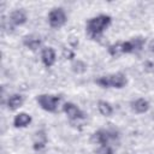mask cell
I'll use <instances>...</instances> for the list:
<instances>
[{"instance_id":"6da1fadb","label":"cell","mask_w":154,"mask_h":154,"mask_svg":"<svg viewBox=\"0 0 154 154\" xmlns=\"http://www.w3.org/2000/svg\"><path fill=\"white\" fill-rule=\"evenodd\" d=\"M111 24V17L100 14L90 18L87 22V32L93 40H100L105 29Z\"/></svg>"},{"instance_id":"7a4b0ae2","label":"cell","mask_w":154,"mask_h":154,"mask_svg":"<svg viewBox=\"0 0 154 154\" xmlns=\"http://www.w3.org/2000/svg\"><path fill=\"white\" fill-rule=\"evenodd\" d=\"M144 38L142 37H135L126 42H118L114 45H111L108 47V52L112 57H119L124 53H132L137 52L143 47Z\"/></svg>"},{"instance_id":"3957f363","label":"cell","mask_w":154,"mask_h":154,"mask_svg":"<svg viewBox=\"0 0 154 154\" xmlns=\"http://www.w3.org/2000/svg\"><path fill=\"white\" fill-rule=\"evenodd\" d=\"M126 77L123 73H113L102 76L97 79H95V83H97L101 87L105 88H123L126 84Z\"/></svg>"},{"instance_id":"277c9868","label":"cell","mask_w":154,"mask_h":154,"mask_svg":"<svg viewBox=\"0 0 154 154\" xmlns=\"http://www.w3.org/2000/svg\"><path fill=\"white\" fill-rule=\"evenodd\" d=\"M37 102L41 106L42 109L47 112H55L58 109V106L60 103L61 97L55 96V95H48V94H42L37 96Z\"/></svg>"},{"instance_id":"5b68a950","label":"cell","mask_w":154,"mask_h":154,"mask_svg":"<svg viewBox=\"0 0 154 154\" xmlns=\"http://www.w3.org/2000/svg\"><path fill=\"white\" fill-rule=\"evenodd\" d=\"M93 140L94 142H96L97 144L101 146H111V142L116 141L117 140V134L113 132V131H109V130H99L94 134L93 136Z\"/></svg>"},{"instance_id":"8992f818","label":"cell","mask_w":154,"mask_h":154,"mask_svg":"<svg viewBox=\"0 0 154 154\" xmlns=\"http://www.w3.org/2000/svg\"><path fill=\"white\" fill-rule=\"evenodd\" d=\"M48 22L52 28H60L66 23V14L63 8H53L48 14Z\"/></svg>"},{"instance_id":"52a82bcc","label":"cell","mask_w":154,"mask_h":154,"mask_svg":"<svg viewBox=\"0 0 154 154\" xmlns=\"http://www.w3.org/2000/svg\"><path fill=\"white\" fill-rule=\"evenodd\" d=\"M63 109L64 112L66 113V116L71 119V120H78V119H84V113L76 106L73 105L72 102H66L64 106H63Z\"/></svg>"},{"instance_id":"ba28073f","label":"cell","mask_w":154,"mask_h":154,"mask_svg":"<svg viewBox=\"0 0 154 154\" xmlns=\"http://www.w3.org/2000/svg\"><path fill=\"white\" fill-rule=\"evenodd\" d=\"M41 58H42V63L45 64V66L51 67V66L55 63V52H54V49L51 48V47L45 48V49L42 51Z\"/></svg>"},{"instance_id":"9c48e42d","label":"cell","mask_w":154,"mask_h":154,"mask_svg":"<svg viewBox=\"0 0 154 154\" xmlns=\"http://www.w3.org/2000/svg\"><path fill=\"white\" fill-rule=\"evenodd\" d=\"M8 20H10V23L13 24V25L24 24V23L26 22V14H25V12L22 11V10H16V11L11 12Z\"/></svg>"},{"instance_id":"30bf717a","label":"cell","mask_w":154,"mask_h":154,"mask_svg":"<svg viewBox=\"0 0 154 154\" xmlns=\"http://www.w3.org/2000/svg\"><path fill=\"white\" fill-rule=\"evenodd\" d=\"M31 122V117L28 113H18L13 119V125L16 128H25Z\"/></svg>"},{"instance_id":"8fae6325","label":"cell","mask_w":154,"mask_h":154,"mask_svg":"<svg viewBox=\"0 0 154 154\" xmlns=\"http://www.w3.org/2000/svg\"><path fill=\"white\" fill-rule=\"evenodd\" d=\"M131 108L136 113H144L149 109V103L144 99H137V100L131 102Z\"/></svg>"},{"instance_id":"7c38bea8","label":"cell","mask_w":154,"mask_h":154,"mask_svg":"<svg viewBox=\"0 0 154 154\" xmlns=\"http://www.w3.org/2000/svg\"><path fill=\"white\" fill-rule=\"evenodd\" d=\"M46 142H47L46 132H45L43 130L37 131V132L35 134V136H34V148H35L36 150H40V149H42V148L45 147Z\"/></svg>"},{"instance_id":"4fadbf2b","label":"cell","mask_w":154,"mask_h":154,"mask_svg":"<svg viewBox=\"0 0 154 154\" xmlns=\"http://www.w3.org/2000/svg\"><path fill=\"white\" fill-rule=\"evenodd\" d=\"M23 42H24V45L29 49L36 51L40 47V45H41V38L38 36H36V35H29V36H25L24 37V41Z\"/></svg>"},{"instance_id":"5bb4252c","label":"cell","mask_w":154,"mask_h":154,"mask_svg":"<svg viewBox=\"0 0 154 154\" xmlns=\"http://www.w3.org/2000/svg\"><path fill=\"white\" fill-rule=\"evenodd\" d=\"M23 101H24V99H23L22 95L14 94V95H12V96L8 97V100H7V107H8L10 109L14 111V109L19 108V107L23 105Z\"/></svg>"},{"instance_id":"9a60e30c","label":"cell","mask_w":154,"mask_h":154,"mask_svg":"<svg viewBox=\"0 0 154 154\" xmlns=\"http://www.w3.org/2000/svg\"><path fill=\"white\" fill-rule=\"evenodd\" d=\"M97 108H99V112H100L102 116H106V117L111 116L112 112H113L112 106H111L108 102H106V101H99V102H97Z\"/></svg>"},{"instance_id":"2e32d148","label":"cell","mask_w":154,"mask_h":154,"mask_svg":"<svg viewBox=\"0 0 154 154\" xmlns=\"http://www.w3.org/2000/svg\"><path fill=\"white\" fill-rule=\"evenodd\" d=\"M71 67H72V71L76 72V73H83V72L87 71V65H85V63H83V61H81V60L75 61Z\"/></svg>"},{"instance_id":"e0dca14e","label":"cell","mask_w":154,"mask_h":154,"mask_svg":"<svg viewBox=\"0 0 154 154\" xmlns=\"http://www.w3.org/2000/svg\"><path fill=\"white\" fill-rule=\"evenodd\" d=\"M96 154H113V148L109 146H101L96 149Z\"/></svg>"},{"instance_id":"ac0fdd59","label":"cell","mask_w":154,"mask_h":154,"mask_svg":"<svg viewBox=\"0 0 154 154\" xmlns=\"http://www.w3.org/2000/svg\"><path fill=\"white\" fill-rule=\"evenodd\" d=\"M64 55H65V57H69V59H71V58L73 57V53L70 52L69 49H67V52H66V49H65V51H64Z\"/></svg>"},{"instance_id":"d6986e66","label":"cell","mask_w":154,"mask_h":154,"mask_svg":"<svg viewBox=\"0 0 154 154\" xmlns=\"http://www.w3.org/2000/svg\"><path fill=\"white\" fill-rule=\"evenodd\" d=\"M148 48H149V51H150V52H154V40H152V41H150V43H149Z\"/></svg>"}]
</instances>
